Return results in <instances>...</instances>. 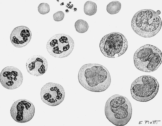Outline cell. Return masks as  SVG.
Listing matches in <instances>:
<instances>
[{
    "label": "cell",
    "instance_id": "1",
    "mask_svg": "<svg viewBox=\"0 0 162 126\" xmlns=\"http://www.w3.org/2000/svg\"><path fill=\"white\" fill-rule=\"evenodd\" d=\"M78 79L84 87L94 92L105 91L109 86L111 80L107 69L101 65L95 63L83 65L79 71Z\"/></svg>",
    "mask_w": 162,
    "mask_h": 126
},
{
    "label": "cell",
    "instance_id": "2",
    "mask_svg": "<svg viewBox=\"0 0 162 126\" xmlns=\"http://www.w3.org/2000/svg\"><path fill=\"white\" fill-rule=\"evenodd\" d=\"M132 112L131 103L125 96L114 95L110 97L106 103L105 116L115 125L122 126L126 124L131 118Z\"/></svg>",
    "mask_w": 162,
    "mask_h": 126
},
{
    "label": "cell",
    "instance_id": "3",
    "mask_svg": "<svg viewBox=\"0 0 162 126\" xmlns=\"http://www.w3.org/2000/svg\"><path fill=\"white\" fill-rule=\"evenodd\" d=\"M131 25L136 33L141 37L149 38L159 32L161 28L162 21L156 12L150 9H144L134 15Z\"/></svg>",
    "mask_w": 162,
    "mask_h": 126
},
{
    "label": "cell",
    "instance_id": "4",
    "mask_svg": "<svg viewBox=\"0 0 162 126\" xmlns=\"http://www.w3.org/2000/svg\"><path fill=\"white\" fill-rule=\"evenodd\" d=\"M162 60L161 50L149 44L140 47L134 55V63L136 68L145 72H152L156 70L161 65Z\"/></svg>",
    "mask_w": 162,
    "mask_h": 126
},
{
    "label": "cell",
    "instance_id": "5",
    "mask_svg": "<svg viewBox=\"0 0 162 126\" xmlns=\"http://www.w3.org/2000/svg\"><path fill=\"white\" fill-rule=\"evenodd\" d=\"M159 87V83L154 77L149 75L141 76L136 79L131 85L132 96L138 101H148L156 95Z\"/></svg>",
    "mask_w": 162,
    "mask_h": 126
},
{
    "label": "cell",
    "instance_id": "6",
    "mask_svg": "<svg viewBox=\"0 0 162 126\" xmlns=\"http://www.w3.org/2000/svg\"><path fill=\"white\" fill-rule=\"evenodd\" d=\"M128 47L127 40L122 34L113 32L104 36L100 41V50L105 57H117L124 54Z\"/></svg>",
    "mask_w": 162,
    "mask_h": 126
},
{
    "label": "cell",
    "instance_id": "7",
    "mask_svg": "<svg viewBox=\"0 0 162 126\" xmlns=\"http://www.w3.org/2000/svg\"><path fill=\"white\" fill-rule=\"evenodd\" d=\"M74 42L69 35L62 33L55 35L48 41L46 46L49 54L55 58H62L69 56L74 47Z\"/></svg>",
    "mask_w": 162,
    "mask_h": 126
},
{
    "label": "cell",
    "instance_id": "8",
    "mask_svg": "<svg viewBox=\"0 0 162 126\" xmlns=\"http://www.w3.org/2000/svg\"><path fill=\"white\" fill-rule=\"evenodd\" d=\"M35 109L33 103L26 99L18 100L11 107L10 113L12 118L19 123H25L31 120L33 117Z\"/></svg>",
    "mask_w": 162,
    "mask_h": 126
},
{
    "label": "cell",
    "instance_id": "9",
    "mask_svg": "<svg viewBox=\"0 0 162 126\" xmlns=\"http://www.w3.org/2000/svg\"><path fill=\"white\" fill-rule=\"evenodd\" d=\"M42 101L51 106H57L63 100L65 91L60 85L53 83H48L42 87L40 93Z\"/></svg>",
    "mask_w": 162,
    "mask_h": 126
},
{
    "label": "cell",
    "instance_id": "10",
    "mask_svg": "<svg viewBox=\"0 0 162 126\" xmlns=\"http://www.w3.org/2000/svg\"><path fill=\"white\" fill-rule=\"evenodd\" d=\"M23 80L22 73L17 68L8 66L3 69L0 75V80L2 85L8 89H13L19 87Z\"/></svg>",
    "mask_w": 162,
    "mask_h": 126
},
{
    "label": "cell",
    "instance_id": "11",
    "mask_svg": "<svg viewBox=\"0 0 162 126\" xmlns=\"http://www.w3.org/2000/svg\"><path fill=\"white\" fill-rule=\"evenodd\" d=\"M32 33L30 29L24 26L14 28L10 34V39L12 44L17 47H21L27 45L30 41Z\"/></svg>",
    "mask_w": 162,
    "mask_h": 126
},
{
    "label": "cell",
    "instance_id": "12",
    "mask_svg": "<svg viewBox=\"0 0 162 126\" xmlns=\"http://www.w3.org/2000/svg\"><path fill=\"white\" fill-rule=\"evenodd\" d=\"M26 67L30 74L38 76L46 72L48 67V63L46 59L43 56L35 55L31 56L27 60Z\"/></svg>",
    "mask_w": 162,
    "mask_h": 126
},
{
    "label": "cell",
    "instance_id": "13",
    "mask_svg": "<svg viewBox=\"0 0 162 126\" xmlns=\"http://www.w3.org/2000/svg\"><path fill=\"white\" fill-rule=\"evenodd\" d=\"M85 14L89 16L95 14L97 12V7L96 4L91 1L86 2L84 4V7Z\"/></svg>",
    "mask_w": 162,
    "mask_h": 126
},
{
    "label": "cell",
    "instance_id": "14",
    "mask_svg": "<svg viewBox=\"0 0 162 126\" xmlns=\"http://www.w3.org/2000/svg\"><path fill=\"white\" fill-rule=\"evenodd\" d=\"M121 7L120 3L117 1H113L109 3L106 7V10L109 14L114 15L118 13Z\"/></svg>",
    "mask_w": 162,
    "mask_h": 126
},
{
    "label": "cell",
    "instance_id": "15",
    "mask_svg": "<svg viewBox=\"0 0 162 126\" xmlns=\"http://www.w3.org/2000/svg\"><path fill=\"white\" fill-rule=\"evenodd\" d=\"M75 28L78 32L82 33L87 32L89 28V26L87 23L82 19H79L75 23Z\"/></svg>",
    "mask_w": 162,
    "mask_h": 126
},
{
    "label": "cell",
    "instance_id": "16",
    "mask_svg": "<svg viewBox=\"0 0 162 126\" xmlns=\"http://www.w3.org/2000/svg\"><path fill=\"white\" fill-rule=\"evenodd\" d=\"M38 12L41 14L45 15L48 13L50 10L49 5L47 3H42L39 5L38 7Z\"/></svg>",
    "mask_w": 162,
    "mask_h": 126
},
{
    "label": "cell",
    "instance_id": "17",
    "mask_svg": "<svg viewBox=\"0 0 162 126\" xmlns=\"http://www.w3.org/2000/svg\"><path fill=\"white\" fill-rule=\"evenodd\" d=\"M64 13L63 12L61 11H59L53 14V19L56 21H60L63 19L64 18Z\"/></svg>",
    "mask_w": 162,
    "mask_h": 126
},
{
    "label": "cell",
    "instance_id": "18",
    "mask_svg": "<svg viewBox=\"0 0 162 126\" xmlns=\"http://www.w3.org/2000/svg\"><path fill=\"white\" fill-rule=\"evenodd\" d=\"M156 12L158 15H160L161 13L160 11L159 10H157V11Z\"/></svg>",
    "mask_w": 162,
    "mask_h": 126
},
{
    "label": "cell",
    "instance_id": "19",
    "mask_svg": "<svg viewBox=\"0 0 162 126\" xmlns=\"http://www.w3.org/2000/svg\"></svg>",
    "mask_w": 162,
    "mask_h": 126
}]
</instances>
